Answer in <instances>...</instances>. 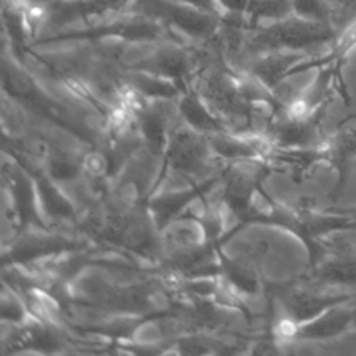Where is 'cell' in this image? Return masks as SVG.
<instances>
[{
  "label": "cell",
  "instance_id": "6da1fadb",
  "mask_svg": "<svg viewBox=\"0 0 356 356\" xmlns=\"http://www.w3.org/2000/svg\"><path fill=\"white\" fill-rule=\"evenodd\" d=\"M337 36V29L331 22L312 21L292 14L280 21L248 29L239 53L243 54L245 68L252 58L268 51L292 50L312 54L325 44L330 46Z\"/></svg>",
  "mask_w": 356,
  "mask_h": 356
},
{
  "label": "cell",
  "instance_id": "7a4b0ae2",
  "mask_svg": "<svg viewBox=\"0 0 356 356\" xmlns=\"http://www.w3.org/2000/svg\"><path fill=\"white\" fill-rule=\"evenodd\" d=\"M104 40H117L132 44H154L161 40L179 42L178 38L163 24L145 15L125 11L122 15L88 25L81 29L70 28L43 38H35L31 43V49L61 43H92Z\"/></svg>",
  "mask_w": 356,
  "mask_h": 356
},
{
  "label": "cell",
  "instance_id": "3957f363",
  "mask_svg": "<svg viewBox=\"0 0 356 356\" xmlns=\"http://www.w3.org/2000/svg\"><path fill=\"white\" fill-rule=\"evenodd\" d=\"M127 11L163 24L178 40L181 36L191 40H209L218 33L221 26V17L177 0H132Z\"/></svg>",
  "mask_w": 356,
  "mask_h": 356
},
{
  "label": "cell",
  "instance_id": "277c9868",
  "mask_svg": "<svg viewBox=\"0 0 356 356\" xmlns=\"http://www.w3.org/2000/svg\"><path fill=\"white\" fill-rule=\"evenodd\" d=\"M306 163L314 172L320 165H328L335 171V182L327 193V199L337 202L356 163V113L341 120L334 132L307 147Z\"/></svg>",
  "mask_w": 356,
  "mask_h": 356
},
{
  "label": "cell",
  "instance_id": "5b68a950",
  "mask_svg": "<svg viewBox=\"0 0 356 356\" xmlns=\"http://www.w3.org/2000/svg\"><path fill=\"white\" fill-rule=\"evenodd\" d=\"M343 232L324 236L325 250L323 256L299 273L306 282L327 289L356 285V242Z\"/></svg>",
  "mask_w": 356,
  "mask_h": 356
},
{
  "label": "cell",
  "instance_id": "8992f818",
  "mask_svg": "<svg viewBox=\"0 0 356 356\" xmlns=\"http://www.w3.org/2000/svg\"><path fill=\"white\" fill-rule=\"evenodd\" d=\"M356 327V298L348 302L334 305L316 317L296 323L292 338L288 342L278 343V350L284 345L302 342H324L334 339Z\"/></svg>",
  "mask_w": 356,
  "mask_h": 356
},
{
  "label": "cell",
  "instance_id": "52a82bcc",
  "mask_svg": "<svg viewBox=\"0 0 356 356\" xmlns=\"http://www.w3.org/2000/svg\"><path fill=\"white\" fill-rule=\"evenodd\" d=\"M131 3L132 0H51L44 7L43 24L60 32L78 22L127 11Z\"/></svg>",
  "mask_w": 356,
  "mask_h": 356
},
{
  "label": "cell",
  "instance_id": "ba28073f",
  "mask_svg": "<svg viewBox=\"0 0 356 356\" xmlns=\"http://www.w3.org/2000/svg\"><path fill=\"white\" fill-rule=\"evenodd\" d=\"M28 8L29 4L26 0H3L1 4V21L10 53L21 61L26 54L33 51L28 43V39L32 36L28 21Z\"/></svg>",
  "mask_w": 356,
  "mask_h": 356
},
{
  "label": "cell",
  "instance_id": "9c48e42d",
  "mask_svg": "<svg viewBox=\"0 0 356 356\" xmlns=\"http://www.w3.org/2000/svg\"><path fill=\"white\" fill-rule=\"evenodd\" d=\"M293 14L291 0H248L245 10L248 29L280 21Z\"/></svg>",
  "mask_w": 356,
  "mask_h": 356
},
{
  "label": "cell",
  "instance_id": "30bf717a",
  "mask_svg": "<svg viewBox=\"0 0 356 356\" xmlns=\"http://www.w3.org/2000/svg\"><path fill=\"white\" fill-rule=\"evenodd\" d=\"M293 14L306 19L331 22L332 8L330 0H291Z\"/></svg>",
  "mask_w": 356,
  "mask_h": 356
},
{
  "label": "cell",
  "instance_id": "8fae6325",
  "mask_svg": "<svg viewBox=\"0 0 356 356\" xmlns=\"http://www.w3.org/2000/svg\"><path fill=\"white\" fill-rule=\"evenodd\" d=\"M222 15H245L248 0H217Z\"/></svg>",
  "mask_w": 356,
  "mask_h": 356
},
{
  "label": "cell",
  "instance_id": "7c38bea8",
  "mask_svg": "<svg viewBox=\"0 0 356 356\" xmlns=\"http://www.w3.org/2000/svg\"><path fill=\"white\" fill-rule=\"evenodd\" d=\"M177 1H181L184 4L192 6V7L197 8V10L204 11V13L221 17V10H220V7L217 4V0H177Z\"/></svg>",
  "mask_w": 356,
  "mask_h": 356
},
{
  "label": "cell",
  "instance_id": "4fadbf2b",
  "mask_svg": "<svg viewBox=\"0 0 356 356\" xmlns=\"http://www.w3.org/2000/svg\"><path fill=\"white\" fill-rule=\"evenodd\" d=\"M338 4H341L345 10H356V0H334Z\"/></svg>",
  "mask_w": 356,
  "mask_h": 356
},
{
  "label": "cell",
  "instance_id": "5bb4252c",
  "mask_svg": "<svg viewBox=\"0 0 356 356\" xmlns=\"http://www.w3.org/2000/svg\"><path fill=\"white\" fill-rule=\"evenodd\" d=\"M345 210H346L349 214L353 216V218H355V232H356V206H355V207H345Z\"/></svg>",
  "mask_w": 356,
  "mask_h": 356
},
{
  "label": "cell",
  "instance_id": "9a60e30c",
  "mask_svg": "<svg viewBox=\"0 0 356 356\" xmlns=\"http://www.w3.org/2000/svg\"><path fill=\"white\" fill-rule=\"evenodd\" d=\"M355 328H356V327H355Z\"/></svg>",
  "mask_w": 356,
  "mask_h": 356
}]
</instances>
